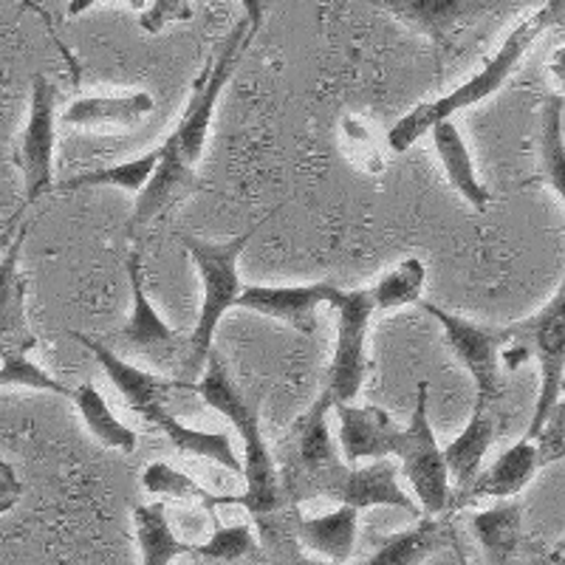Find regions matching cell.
<instances>
[{"label": "cell", "instance_id": "f35d334b", "mask_svg": "<svg viewBox=\"0 0 565 565\" xmlns=\"http://www.w3.org/2000/svg\"><path fill=\"white\" fill-rule=\"evenodd\" d=\"M552 563H554V565H565V537L559 540L557 546H554V552H552Z\"/></svg>", "mask_w": 565, "mask_h": 565}, {"label": "cell", "instance_id": "d6986e66", "mask_svg": "<svg viewBox=\"0 0 565 565\" xmlns=\"http://www.w3.org/2000/svg\"><path fill=\"white\" fill-rule=\"evenodd\" d=\"M452 543L450 526L433 514L422 518L413 529L387 537L371 557L356 565H422L433 554L444 552Z\"/></svg>", "mask_w": 565, "mask_h": 565}, {"label": "cell", "instance_id": "52a82bcc", "mask_svg": "<svg viewBox=\"0 0 565 565\" xmlns=\"http://www.w3.org/2000/svg\"><path fill=\"white\" fill-rule=\"evenodd\" d=\"M427 393H430L427 382H418L411 424L398 427L396 438H393V458H398L402 463V472L411 481L424 512L436 518L444 509H450L452 481L430 424V396Z\"/></svg>", "mask_w": 565, "mask_h": 565}, {"label": "cell", "instance_id": "484cf974", "mask_svg": "<svg viewBox=\"0 0 565 565\" xmlns=\"http://www.w3.org/2000/svg\"><path fill=\"white\" fill-rule=\"evenodd\" d=\"M215 532L206 540L204 546H193V557H199L204 565H260L264 563V546L257 543L255 532L249 523H224L212 514Z\"/></svg>", "mask_w": 565, "mask_h": 565}, {"label": "cell", "instance_id": "6da1fadb", "mask_svg": "<svg viewBox=\"0 0 565 565\" xmlns=\"http://www.w3.org/2000/svg\"><path fill=\"white\" fill-rule=\"evenodd\" d=\"M257 29L252 26L249 18L238 20L235 29L226 34L224 43L218 45V52L206 60L199 83H195L193 97L186 103V110L181 114L173 134L161 145V161L159 168H156L153 181L136 199L134 215L128 221L130 238H136L139 232H145L156 221L168 218L175 206L184 204L199 190V164L204 159L206 136H210L215 105H218L221 90L232 79V74L238 68L241 57L249 49Z\"/></svg>", "mask_w": 565, "mask_h": 565}, {"label": "cell", "instance_id": "e575fe53", "mask_svg": "<svg viewBox=\"0 0 565 565\" xmlns=\"http://www.w3.org/2000/svg\"><path fill=\"white\" fill-rule=\"evenodd\" d=\"M99 0H68V18H77V14L88 12L90 7H97ZM134 12H148V0H125Z\"/></svg>", "mask_w": 565, "mask_h": 565}, {"label": "cell", "instance_id": "5b68a950", "mask_svg": "<svg viewBox=\"0 0 565 565\" xmlns=\"http://www.w3.org/2000/svg\"><path fill=\"white\" fill-rule=\"evenodd\" d=\"M509 371L521 362L534 360L540 367V396L534 405L529 436L537 438L546 427L548 416L557 407L559 387L565 380V280L554 291L552 300L532 317L507 326V351H503Z\"/></svg>", "mask_w": 565, "mask_h": 565}, {"label": "cell", "instance_id": "ac0fdd59", "mask_svg": "<svg viewBox=\"0 0 565 565\" xmlns=\"http://www.w3.org/2000/svg\"><path fill=\"white\" fill-rule=\"evenodd\" d=\"M156 99L150 90L116 94V97H83L74 99L63 110V122L79 130H110L134 128L145 116L153 114Z\"/></svg>", "mask_w": 565, "mask_h": 565}, {"label": "cell", "instance_id": "7402d4cb", "mask_svg": "<svg viewBox=\"0 0 565 565\" xmlns=\"http://www.w3.org/2000/svg\"><path fill=\"white\" fill-rule=\"evenodd\" d=\"M356 532H360V509L353 507H340L320 518L297 514V537L331 563H345L351 557Z\"/></svg>", "mask_w": 565, "mask_h": 565}, {"label": "cell", "instance_id": "cb8c5ba5", "mask_svg": "<svg viewBox=\"0 0 565 565\" xmlns=\"http://www.w3.org/2000/svg\"><path fill=\"white\" fill-rule=\"evenodd\" d=\"M134 529L141 548V565H170L181 554H193V546L179 540L170 529L164 503H141L134 509Z\"/></svg>", "mask_w": 565, "mask_h": 565}, {"label": "cell", "instance_id": "836d02e7", "mask_svg": "<svg viewBox=\"0 0 565 565\" xmlns=\"http://www.w3.org/2000/svg\"><path fill=\"white\" fill-rule=\"evenodd\" d=\"M0 476H3V489H0V509H3V512H9V509L14 507V501H18V498H23V487H20V481L14 478V472L9 463H0Z\"/></svg>", "mask_w": 565, "mask_h": 565}, {"label": "cell", "instance_id": "f1b7e54d", "mask_svg": "<svg viewBox=\"0 0 565 565\" xmlns=\"http://www.w3.org/2000/svg\"><path fill=\"white\" fill-rule=\"evenodd\" d=\"M563 108L565 99L559 94L548 97L540 110V175L559 195L565 206V139H563Z\"/></svg>", "mask_w": 565, "mask_h": 565}, {"label": "cell", "instance_id": "2e32d148", "mask_svg": "<svg viewBox=\"0 0 565 565\" xmlns=\"http://www.w3.org/2000/svg\"><path fill=\"white\" fill-rule=\"evenodd\" d=\"M71 340H77L79 345H83L85 351H88L90 356L99 362V367L105 371V376L114 382L116 391L122 393V398L128 402L130 411L139 413L141 418L148 416L156 405H161V402H164V393H168V387H170V382L164 380V376L130 365L128 360H122V356H119V351H114V348L105 345V342H99V340H90L88 334H77V331H71Z\"/></svg>", "mask_w": 565, "mask_h": 565}, {"label": "cell", "instance_id": "9c48e42d", "mask_svg": "<svg viewBox=\"0 0 565 565\" xmlns=\"http://www.w3.org/2000/svg\"><path fill=\"white\" fill-rule=\"evenodd\" d=\"M331 309L337 311V348L328 365V385L337 402H353L367 371V326L376 311L371 289H337Z\"/></svg>", "mask_w": 565, "mask_h": 565}, {"label": "cell", "instance_id": "d6a6232c", "mask_svg": "<svg viewBox=\"0 0 565 565\" xmlns=\"http://www.w3.org/2000/svg\"><path fill=\"white\" fill-rule=\"evenodd\" d=\"M534 441H537L540 447V463H543V467L554 461H563L565 458V380L563 387H559L557 407H554L546 427H543V433H540Z\"/></svg>", "mask_w": 565, "mask_h": 565}, {"label": "cell", "instance_id": "603a6c76", "mask_svg": "<svg viewBox=\"0 0 565 565\" xmlns=\"http://www.w3.org/2000/svg\"><path fill=\"white\" fill-rule=\"evenodd\" d=\"M472 532L487 554L489 565H509L523 537V507L518 501H503L494 509H483L472 518Z\"/></svg>", "mask_w": 565, "mask_h": 565}, {"label": "cell", "instance_id": "1f68e13d", "mask_svg": "<svg viewBox=\"0 0 565 565\" xmlns=\"http://www.w3.org/2000/svg\"><path fill=\"white\" fill-rule=\"evenodd\" d=\"M241 3H244L246 18L252 20V26L260 29V20H264L260 0H241ZM179 20H193L190 0H153V7L139 18V26L148 34H159L168 23H179Z\"/></svg>", "mask_w": 565, "mask_h": 565}, {"label": "cell", "instance_id": "f546056e", "mask_svg": "<svg viewBox=\"0 0 565 565\" xmlns=\"http://www.w3.org/2000/svg\"><path fill=\"white\" fill-rule=\"evenodd\" d=\"M424 282H427V269L418 257H405L396 266L385 271L380 280L373 282V300H376V311H396L413 306L422 300Z\"/></svg>", "mask_w": 565, "mask_h": 565}, {"label": "cell", "instance_id": "83f0119b", "mask_svg": "<svg viewBox=\"0 0 565 565\" xmlns=\"http://www.w3.org/2000/svg\"><path fill=\"white\" fill-rule=\"evenodd\" d=\"M71 402L77 405L79 416H83L85 427L99 444L110 447L119 452H134L136 450V430H130L128 424H122L114 416L103 393L94 385H77Z\"/></svg>", "mask_w": 565, "mask_h": 565}, {"label": "cell", "instance_id": "d4e9b609", "mask_svg": "<svg viewBox=\"0 0 565 565\" xmlns=\"http://www.w3.org/2000/svg\"><path fill=\"white\" fill-rule=\"evenodd\" d=\"M159 161H161V145L159 148L148 150L145 156L119 161V164H114V168L71 175V179H65L63 184H60V190H63V193H77V190H90V186H119V190H125V193L141 195L145 190H148L150 181H153Z\"/></svg>", "mask_w": 565, "mask_h": 565}, {"label": "cell", "instance_id": "ba28073f", "mask_svg": "<svg viewBox=\"0 0 565 565\" xmlns=\"http://www.w3.org/2000/svg\"><path fill=\"white\" fill-rule=\"evenodd\" d=\"M128 280L130 317L114 334V348L150 362L159 371H186V365H190V337L170 328V322L161 320L156 306L150 302L148 289H145V271H141L139 252H130L128 257Z\"/></svg>", "mask_w": 565, "mask_h": 565}, {"label": "cell", "instance_id": "7c38bea8", "mask_svg": "<svg viewBox=\"0 0 565 565\" xmlns=\"http://www.w3.org/2000/svg\"><path fill=\"white\" fill-rule=\"evenodd\" d=\"M371 3L444 52L452 49L461 29L487 18L501 0H371Z\"/></svg>", "mask_w": 565, "mask_h": 565}, {"label": "cell", "instance_id": "7a4b0ae2", "mask_svg": "<svg viewBox=\"0 0 565 565\" xmlns=\"http://www.w3.org/2000/svg\"><path fill=\"white\" fill-rule=\"evenodd\" d=\"M195 393L204 398L212 411H218L221 416L230 418V424L238 430L241 441H244L246 492L241 494L238 507H244L257 523L275 518L282 509L286 492H282L280 472L275 469L269 444H266L264 430H260V396L246 393L238 382L232 380L230 367L215 351L206 360Z\"/></svg>", "mask_w": 565, "mask_h": 565}, {"label": "cell", "instance_id": "d590c367", "mask_svg": "<svg viewBox=\"0 0 565 565\" xmlns=\"http://www.w3.org/2000/svg\"><path fill=\"white\" fill-rule=\"evenodd\" d=\"M543 20H546V26H565V0H548L546 7L540 9Z\"/></svg>", "mask_w": 565, "mask_h": 565}, {"label": "cell", "instance_id": "4dcf8cb0", "mask_svg": "<svg viewBox=\"0 0 565 565\" xmlns=\"http://www.w3.org/2000/svg\"><path fill=\"white\" fill-rule=\"evenodd\" d=\"M0 385L3 387H32V391H45L57 393V396L71 398L74 396V387L63 385L60 380H54L52 373L43 371L38 362H32L26 356V345H7L3 351V373H0Z\"/></svg>", "mask_w": 565, "mask_h": 565}, {"label": "cell", "instance_id": "8d00e7d4", "mask_svg": "<svg viewBox=\"0 0 565 565\" xmlns=\"http://www.w3.org/2000/svg\"><path fill=\"white\" fill-rule=\"evenodd\" d=\"M548 71H552L554 83L559 85V97H565V49H557V52L552 54V63H548Z\"/></svg>", "mask_w": 565, "mask_h": 565}, {"label": "cell", "instance_id": "e0dca14e", "mask_svg": "<svg viewBox=\"0 0 565 565\" xmlns=\"http://www.w3.org/2000/svg\"><path fill=\"white\" fill-rule=\"evenodd\" d=\"M492 438H494L492 402H487V398H476V407H472V416H469L467 427L458 433L456 441H450L447 447H444V461H447V469H450L452 494L472 487V481L481 476L483 458H487V450L492 447Z\"/></svg>", "mask_w": 565, "mask_h": 565}, {"label": "cell", "instance_id": "ffe728a7", "mask_svg": "<svg viewBox=\"0 0 565 565\" xmlns=\"http://www.w3.org/2000/svg\"><path fill=\"white\" fill-rule=\"evenodd\" d=\"M433 145H436V153L441 159V168L447 181L456 186V193L461 195L467 204L476 206L478 212H483L489 206V190L481 184L476 173V161H472V153H469L467 141H463L461 130L452 125V119L436 125L433 128Z\"/></svg>", "mask_w": 565, "mask_h": 565}, {"label": "cell", "instance_id": "277c9868", "mask_svg": "<svg viewBox=\"0 0 565 565\" xmlns=\"http://www.w3.org/2000/svg\"><path fill=\"white\" fill-rule=\"evenodd\" d=\"M266 218H269V215H264L255 226H249V230L241 232V235H235V238L230 241H204L195 238V235H184V238H181V244H184L186 255L193 260L201 280L199 320H195L193 334H190V365H186V373H190V376L204 373L221 317L238 306V297L241 291H244L241 289L238 275L241 255H244L252 235L264 226Z\"/></svg>", "mask_w": 565, "mask_h": 565}, {"label": "cell", "instance_id": "8fae6325", "mask_svg": "<svg viewBox=\"0 0 565 565\" xmlns=\"http://www.w3.org/2000/svg\"><path fill=\"white\" fill-rule=\"evenodd\" d=\"M54 145H57V88L43 74H34L29 122L20 136V173H23L26 206L52 190Z\"/></svg>", "mask_w": 565, "mask_h": 565}, {"label": "cell", "instance_id": "8992f818", "mask_svg": "<svg viewBox=\"0 0 565 565\" xmlns=\"http://www.w3.org/2000/svg\"><path fill=\"white\" fill-rule=\"evenodd\" d=\"M396 476L398 467L391 458L371 461L367 467H356V463H348L345 458H340V461L328 463V467L317 469L311 476L282 487V492H286L291 503H300L306 498H315V494H326V498L337 501L340 507H396L411 514H418L422 509L416 507V501L405 489L398 487Z\"/></svg>", "mask_w": 565, "mask_h": 565}, {"label": "cell", "instance_id": "9a60e30c", "mask_svg": "<svg viewBox=\"0 0 565 565\" xmlns=\"http://www.w3.org/2000/svg\"><path fill=\"white\" fill-rule=\"evenodd\" d=\"M334 411L340 416V450L348 463L393 458L398 427L391 413L376 405L353 407L351 402H337Z\"/></svg>", "mask_w": 565, "mask_h": 565}, {"label": "cell", "instance_id": "30bf717a", "mask_svg": "<svg viewBox=\"0 0 565 565\" xmlns=\"http://www.w3.org/2000/svg\"><path fill=\"white\" fill-rule=\"evenodd\" d=\"M422 309L436 317L444 331V340L452 348L463 367L476 382L478 398L498 402L503 396V351H507V326L489 328L467 320V317L450 315L433 302H422Z\"/></svg>", "mask_w": 565, "mask_h": 565}, {"label": "cell", "instance_id": "4fadbf2b", "mask_svg": "<svg viewBox=\"0 0 565 565\" xmlns=\"http://www.w3.org/2000/svg\"><path fill=\"white\" fill-rule=\"evenodd\" d=\"M334 282H306V286H246L238 297V306L255 315L271 317L291 326L300 334L311 337L317 331V311L331 306Z\"/></svg>", "mask_w": 565, "mask_h": 565}, {"label": "cell", "instance_id": "4316f807", "mask_svg": "<svg viewBox=\"0 0 565 565\" xmlns=\"http://www.w3.org/2000/svg\"><path fill=\"white\" fill-rule=\"evenodd\" d=\"M141 487L148 489L153 498H175V501L201 503L206 512H215L218 507H238L241 494H212L210 489L195 483L193 478L184 476L181 469L170 467L164 461L150 463L141 472Z\"/></svg>", "mask_w": 565, "mask_h": 565}, {"label": "cell", "instance_id": "3957f363", "mask_svg": "<svg viewBox=\"0 0 565 565\" xmlns=\"http://www.w3.org/2000/svg\"><path fill=\"white\" fill-rule=\"evenodd\" d=\"M546 20H543L540 12L523 20L521 26H514L512 34L503 40L501 52L494 54V57L478 71L476 77H469L467 83L458 85L452 94H444V97L438 99H427V103L416 105L411 114L402 116V119L391 128V134H387V148H391L393 153H405V150L413 148L424 134H433L436 125L452 119V114L472 108V105L483 103L487 97L498 94V90L503 88V83L512 77V71L521 65L523 57H526L529 45L546 32Z\"/></svg>", "mask_w": 565, "mask_h": 565}, {"label": "cell", "instance_id": "74e56055", "mask_svg": "<svg viewBox=\"0 0 565 565\" xmlns=\"http://www.w3.org/2000/svg\"><path fill=\"white\" fill-rule=\"evenodd\" d=\"M282 565H331V559H315V557H306V554L295 552L286 557V563Z\"/></svg>", "mask_w": 565, "mask_h": 565}, {"label": "cell", "instance_id": "44dd1931", "mask_svg": "<svg viewBox=\"0 0 565 565\" xmlns=\"http://www.w3.org/2000/svg\"><path fill=\"white\" fill-rule=\"evenodd\" d=\"M145 418L153 422L156 427L168 436V441H173L175 450L186 452V456H193V458H206V461L218 463V467L230 469V472H235V476H244V463H241L238 452H235V447H232L230 436H224V433H204V430L186 427V424H181L179 418L170 416L164 402L156 405Z\"/></svg>", "mask_w": 565, "mask_h": 565}, {"label": "cell", "instance_id": "5bb4252c", "mask_svg": "<svg viewBox=\"0 0 565 565\" xmlns=\"http://www.w3.org/2000/svg\"><path fill=\"white\" fill-rule=\"evenodd\" d=\"M543 467L540 463V447L534 438H523V441L512 444L507 452L498 456V461L489 463L481 476L472 481V487H467L463 492H456L450 498V509H463L469 503L481 501V498H498V501H509L518 492H523V487H529V481L534 478V472Z\"/></svg>", "mask_w": 565, "mask_h": 565}]
</instances>
